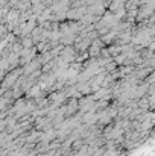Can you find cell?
<instances>
[{
	"label": "cell",
	"mask_w": 155,
	"mask_h": 156,
	"mask_svg": "<svg viewBox=\"0 0 155 156\" xmlns=\"http://www.w3.org/2000/svg\"><path fill=\"white\" fill-rule=\"evenodd\" d=\"M17 9L20 12H29V11H32V0H20Z\"/></svg>",
	"instance_id": "cell-7"
},
{
	"label": "cell",
	"mask_w": 155,
	"mask_h": 156,
	"mask_svg": "<svg viewBox=\"0 0 155 156\" xmlns=\"http://www.w3.org/2000/svg\"><path fill=\"white\" fill-rule=\"evenodd\" d=\"M155 14V9L151 5H142L138 8V15H137V24L143 23L145 20H149Z\"/></svg>",
	"instance_id": "cell-2"
},
{
	"label": "cell",
	"mask_w": 155,
	"mask_h": 156,
	"mask_svg": "<svg viewBox=\"0 0 155 156\" xmlns=\"http://www.w3.org/2000/svg\"><path fill=\"white\" fill-rule=\"evenodd\" d=\"M37 50H38V53L41 55V53H46V52H50L52 50V44L50 41H40L37 46Z\"/></svg>",
	"instance_id": "cell-6"
},
{
	"label": "cell",
	"mask_w": 155,
	"mask_h": 156,
	"mask_svg": "<svg viewBox=\"0 0 155 156\" xmlns=\"http://www.w3.org/2000/svg\"><path fill=\"white\" fill-rule=\"evenodd\" d=\"M20 43H21L23 49H34V47H35V41L32 40L31 35H26V37L20 38Z\"/></svg>",
	"instance_id": "cell-5"
},
{
	"label": "cell",
	"mask_w": 155,
	"mask_h": 156,
	"mask_svg": "<svg viewBox=\"0 0 155 156\" xmlns=\"http://www.w3.org/2000/svg\"><path fill=\"white\" fill-rule=\"evenodd\" d=\"M87 14H88V6H84V8H72V9L67 12V20H70V21H81Z\"/></svg>",
	"instance_id": "cell-1"
},
{
	"label": "cell",
	"mask_w": 155,
	"mask_h": 156,
	"mask_svg": "<svg viewBox=\"0 0 155 156\" xmlns=\"http://www.w3.org/2000/svg\"><path fill=\"white\" fill-rule=\"evenodd\" d=\"M125 3H126V0H113V2L108 5V11L116 14L119 9H122V8L125 6Z\"/></svg>",
	"instance_id": "cell-4"
},
{
	"label": "cell",
	"mask_w": 155,
	"mask_h": 156,
	"mask_svg": "<svg viewBox=\"0 0 155 156\" xmlns=\"http://www.w3.org/2000/svg\"><path fill=\"white\" fill-rule=\"evenodd\" d=\"M46 5H44V2L43 0H32V12H34V15H41L44 11H46Z\"/></svg>",
	"instance_id": "cell-3"
}]
</instances>
